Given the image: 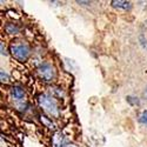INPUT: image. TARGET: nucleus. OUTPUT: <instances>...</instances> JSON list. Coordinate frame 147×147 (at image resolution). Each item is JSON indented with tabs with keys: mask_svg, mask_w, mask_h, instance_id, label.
Returning a JSON list of instances; mask_svg holds the SVG:
<instances>
[{
	"mask_svg": "<svg viewBox=\"0 0 147 147\" xmlns=\"http://www.w3.org/2000/svg\"><path fill=\"white\" fill-rule=\"evenodd\" d=\"M38 101H39L40 106L44 108V111H46L47 113H50L52 115L59 114V108H58L57 101L52 96L47 95V94H40L38 98Z\"/></svg>",
	"mask_w": 147,
	"mask_h": 147,
	"instance_id": "obj_1",
	"label": "nucleus"
},
{
	"mask_svg": "<svg viewBox=\"0 0 147 147\" xmlns=\"http://www.w3.org/2000/svg\"><path fill=\"white\" fill-rule=\"evenodd\" d=\"M11 53L13 55L17 60L19 61H26L30 57V47L25 44H19V42H16V44H12L11 45Z\"/></svg>",
	"mask_w": 147,
	"mask_h": 147,
	"instance_id": "obj_2",
	"label": "nucleus"
},
{
	"mask_svg": "<svg viewBox=\"0 0 147 147\" xmlns=\"http://www.w3.org/2000/svg\"><path fill=\"white\" fill-rule=\"evenodd\" d=\"M36 73L40 77V79H42L44 81H52L55 77V71L54 67L47 63L41 64L38 68H36Z\"/></svg>",
	"mask_w": 147,
	"mask_h": 147,
	"instance_id": "obj_3",
	"label": "nucleus"
},
{
	"mask_svg": "<svg viewBox=\"0 0 147 147\" xmlns=\"http://www.w3.org/2000/svg\"><path fill=\"white\" fill-rule=\"evenodd\" d=\"M52 145H53V147H65V145H66L65 137L59 132L55 133L52 138Z\"/></svg>",
	"mask_w": 147,
	"mask_h": 147,
	"instance_id": "obj_4",
	"label": "nucleus"
},
{
	"mask_svg": "<svg viewBox=\"0 0 147 147\" xmlns=\"http://www.w3.org/2000/svg\"><path fill=\"white\" fill-rule=\"evenodd\" d=\"M113 7L115 8H121V9H129L132 7V4L129 1H121V0H113V1L111 3Z\"/></svg>",
	"mask_w": 147,
	"mask_h": 147,
	"instance_id": "obj_5",
	"label": "nucleus"
},
{
	"mask_svg": "<svg viewBox=\"0 0 147 147\" xmlns=\"http://www.w3.org/2000/svg\"><path fill=\"white\" fill-rule=\"evenodd\" d=\"M11 93H12V96L16 98V99H22V98L25 96V91H24L20 86H14V87H12Z\"/></svg>",
	"mask_w": 147,
	"mask_h": 147,
	"instance_id": "obj_6",
	"label": "nucleus"
},
{
	"mask_svg": "<svg viewBox=\"0 0 147 147\" xmlns=\"http://www.w3.org/2000/svg\"><path fill=\"white\" fill-rule=\"evenodd\" d=\"M5 30H6V32L9 33V34H16V33L19 32V27L16 26L14 24H7L6 27H5Z\"/></svg>",
	"mask_w": 147,
	"mask_h": 147,
	"instance_id": "obj_7",
	"label": "nucleus"
},
{
	"mask_svg": "<svg viewBox=\"0 0 147 147\" xmlns=\"http://www.w3.org/2000/svg\"><path fill=\"white\" fill-rule=\"evenodd\" d=\"M140 122L142 125H145V126H147V111H144L142 113H141V115H140Z\"/></svg>",
	"mask_w": 147,
	"mask_h": 147,
	"instance_id": "obj_8",
	"label": "nucleus"
},
{
	"mask_svg": "<svg viewBox=\"0 0 147 147\" xmlns=\"http://www.w3.org/2000/svg\"><path fill=\"white\" fill-rule=\"evenodd\" d=\"M134 98L133 96H127V101L129 102V104H132V105H139V100L137 99V100H133Z\"/></svg>",
	"mask_w": 147,
	"mask_h": 147,
	"instance_id": "obj_9",
	"label": "nucleus"
},
{
	"mask_svg": "<svg viewBox=\"0 0 147 147\" xmlns=\"http://www.w3.org/2000/svg\"><path fill=\"white\" fill-rule=\"evenodd\" d=\"M4 78H5V79H7V76L4 73V71H1V79H3V81H4Z\"/></svg>",
	"mask_w": 147,
	"mask_h": 147,
	"instance_id": "obj_10",
	"label": "nucleus"
},
{
	"mask_svg": "<svg viewBox=\"0 0 147 147\" xmlns=\"http://www.w3.org/2000/svg\"><path fill=\"white\" fill-rule=\"evenodd\" d=\"M144 95H145V98L147 99V86H146V88H145V92H144Z\"/></svg>",
	"mask_w": 147,
	"mask_h": 147,
	"instance_id": "obj_11",
	"label": "nucleus"
},
{
	"mask_svg": "<svg viewBox=\"0 0 147 147\" xmlns=\"http://www.w3.org/2000/svg\"><path fill=\"white\" fill-rule=\"evenodd\" d=\"M69 147H71V146H69Z\"/></svg>",
	"mask_w": 147,
	"mask_h": 147,
	"instance_id": "obj_12",
	"label": "nucleus"
}]
</instances>
